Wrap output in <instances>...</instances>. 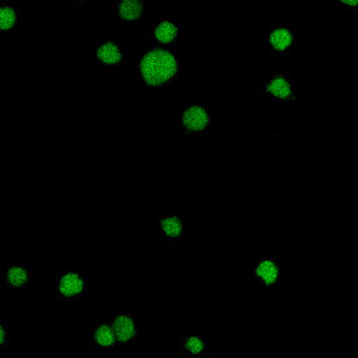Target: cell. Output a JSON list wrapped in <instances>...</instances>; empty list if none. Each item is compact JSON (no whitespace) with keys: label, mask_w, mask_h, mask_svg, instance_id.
I'll use <instances>...</instances> for the list:
<instances>
[{"label":"cell","mask_w":358,"mask_h":358,"mask_svg":"<svg viewBox=\"0 0 358 358\" xmlns=\"http://www.w3.org/2000/svg\"><path fill=\"white\" fill-rule=\"evenodd\" d=\"M22 22V7L17 0H4L0 4V31L15 32Z\"/></svg>","instance_id":"cell-14"},{"label":"cell","mask_w":358,"mask_h":358,"mask_svg":"<svg viewBox=\"0 0 358 358\" xmlns=\"http://www.w3.org/2000/svg\"><path fill=\"white\" fill-rule=\"evenodd\" d=\"M1 284L7 289H28L32 284V264L25 259H6L1 264Z\"/></svg>","instance_id":"cell-8"},{"label":"cell","mask_w":358,"mask_h":358,"mask_svg":"<svg viewBox=\"0 0 358 358\" xmlns=\"http://www.w3.org/2000/svg\"><path fill=\"white\" fill-rule=\"evenodd\" d=\"M257 95L266 101H294L301 94L287 69H274L257 84Z\"/></svg>","instance_id":"cell-2"},{"label":"cell","mask_w":358,"mask_h":358,"mask_svg":"<svg viewBox=\"0 0 358 358\" xmlns=\"http://www.w3.org/2000/svg\"><path fill=\"white\" fill-rule=\"evenodd\" d=\"M119 345L117 336L110 320H105L99 324H95L90 336V347L94 355L109 354L115 347Z\"/></svg>","instance_id":"cell-11"},{"label":"cell","mask_w":358,"mask_h":358,"mask_svg":"<svg viewBox=\"0 0 358 358\" xmlns=\"http://www.w3.org/2000/svg\"><path fill=\"white\" fill-rule=\"evenodd\" d=\"M157 231L164 245L189 243V222L180 214H161L157 220Z\"/></svg>","instance_id":"cell-7"},{"label":"cell","mask_w":358,"mask_h":358,"mask_svg":"<svg viewBox=\"0 0 358 358\" xmlns=\"http://www.w3.org/2000/svg\"><path fill=\"white\" fill-rule=\"evenodd\" d=\"M112 323L117 336L119 345H134L141 340L144 329L131 315L117 313L112 317Z\"/></svg>","instance_id":"cell-12"},{"label":"cell","mask_w":358,"mask_h":358,"mask_svg":"<svg viewBox=\"0 0 358 358\" xmlns=\"http://www.w3.org/2000/svg\"><path fill=\"white\" fill-rule=\"evenodd\" d=\"M123 55V42L115 35H105L92 46L90 59L96 67H116L122 63Z\"/></svg>","instance_id":"cell-9"},{"label":"cell","mask_w":358,"mask_h":358,"mask_svg":"<svg viewBox=\"0 0 358 358\" xmlns=\"http://www.w3.org/2000/svg\"><path fill=\"white\" fill-rule=\"evenodd\" d=\"M336 4L347 11H357L358 10V0H336Z\"/></svg>","instance_id":"cell-16"},{"label":"cell","mask_w":358,"mask_h":358,"mask_svg":"<svg viewBox=\"0 0 358 358\" xmlns=\"http://www.w3.org/2000/svg\"><path fill=\"white\" fill-rule=\"evenodd\" d=\"M8 334H10L8 327H7V326H1V330H0V341H1L3 345H7V344H8V341H10Z\"/></svg>","instance_id":"cell-17"},{"label":"cell","mask_w":358,"mask_h":358,"mask_svg":"<svg viewBox=\"0 0 358 358\" xmlns=\"http://www.w3.org/2000/svg\"><path fill=\"white\" fill-rule=\"evenodd\" d=\"M180 24L175 13H164L147 28V43L161 48H172L179 39Z\"/></svg>","instance_id":"cell-5"},{"label":"cell","mask_w":358,"mask_h":358,"mask_svg":"<svg viewBox=\"0 0 358 358\" xmlns=\"http://www.w3.org/2000/svg\"><path fill=\"white\" fill-rule=\"evenodd\" d=\"M213 123V108L206 101H190L179 110V129L182 134L199 136L210 130Z\"/></svg>","instance_id":"cell-3"},{"label":"cell","mask_w":358,"mask_h":358,"mask_svg":"<svg viewBox=\"0 0 358 358\" xmlns=\"http://www.w3.org/2000/svg\"><path fill=\"white\" fill-rule=\"evenodd\" d=\"M299 43V34L288 22L270 24L264 32V45L274 55H288Z\"/></svg>","instance_id":"cell-6"},{"label":"cell","mask_w":358,"mask_h":358,"mask_svg":"<svg viewBox=\"0 0 358 358\" xmlns=\"http://www.w3.org/2000/svg\"><path fill=\"white\" fill-rule=\"evenodd\" d=\"M248 277L256 281L263 289H273L280 281V266L274 259H256L249 264Z\"/></svg>","instance_id":"cell-10"},{"label":"cell","mask_w":358,"mask_h":358,"mask_svg":"<svg viewBox=\"0 0 358 358\" xmlns=\"http://www.w3.org/2000/svg\"><path fill=\"white\" fill-rule=\"evenodd\" d=\"M88 288V270L67 268L56 274V294L59 301H85Z\"/></svg>","instance_id":"cell-4"},{"label":"cell","mask_w":358,"mask_h":358,"mask_svg":"<svg viewBox=\"0 0 358 358\" xmlns=\"http://www.w3.org/2000/svg\"><path fill=\"white\" fill-rule=\"evenodd\" d=\"M136 80L148 92H157L171 87L179 73V59L172 48H161L147 43L136 60Z\"/></svg>","instance_id":"cell-1"},{"label":"cell","mask_w":358,"mask_h":358,"mask_svg":"<svg viewBox=\"0 0 358 358\" xmlns=\"http://www.w3.org/2000/svg\"><path fill=\"white\" fill-rule=\"evenodd\" d=\"M144 0H112V15L119 22H138L144 17Z\"/></svg>","instance_id":"cell-13"},{"label":"cell","mask_w":358,"mask_h":358,"mask_svg":"<svg viewBox=\"0 0 358 358\" xmlns=\"http://www.w3.org/2000/svg\"><path fill=\"white\" fill-rule=\"evenodd\" d=\"M179 350L186 357L201 358L210 355L211 345L208 338L204 336H186L180 338Z\"/></svg>","instance_id":"cell-15"}]
</instances>
